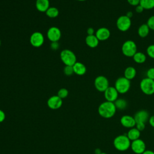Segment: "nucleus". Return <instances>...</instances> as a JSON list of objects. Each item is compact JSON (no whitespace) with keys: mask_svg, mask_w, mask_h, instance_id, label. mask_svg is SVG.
I'll use <instances>...</instances> for the list:
<instances>
[{"mask_svg":"<svg viewBox=\"0 0 154 154\" xmlns=\"http://www.w3.org/2000/svg\"><path fill=\"white\" fill-rule=\"evenodd\" d=\"M117 109L114 102L105 101L101 103L98 107V113L99 116L105 119H110L112 117L116 112Z\"/></svg>","mask_w":154,"mask_h":154,"instance_id":"f257e3e1","label":"nucleus"},{"mask_svg":"<svg viewBox=\"0 0 154 154\" xmlns=\"http://www.w3.org/2000/svg\"><path fill=\"white\" fill-rule=\"evenodd\" d=\"M131 141L126 135H119L113 140V145L115 149L120 152H124L131 147Z\"/></svg>","mask_w":154,"mask_h":154,"instance_id":"f03ea898","label":"nucleus"},{"mask_svg":"<svg viewBox=\"0 0 154 154\" xmlns=\"http://www.w3.org/2000/svg\"><path fill=\"white\" fill-rule=\"evenodd\" d=\"M60 58L66 66H73L76 62V57L75 53L70 49H63L60 52Z\"/></svg>","mask_w":154,"mask_h":154,"instance_id":"7ed1b4c3","label":"nucleus"},{"mask_svg":"<svg viewBox=\"0 0 154 154\" xmlns=\"http://www.w3.org/2000/svg\"><path fill=\"white\" fill-rule=\"evenodd\" d=\"M122 52L127 57H132L137 52L136 43L131 40L125 41L122 46Z\"/></svg>","mask_w":154,"mask_h":154,"instance_id":"20e7f679","label":"nucleus"},{"mask_svg":"<svg viewBox=\"0 0 154 154\" xmlns=\"http://www.w3.org/2000/svg\"><path fill=\"white\" fill-rule=\"evenodd\" d=\"M114 87L120 94L127 93L131 88V81L124 76L117 79L114 84Z\"/></svg>","mask_w":154,"mask_h":154,"instance_id":"39448f33","label":"nucleus"},{"mask_svg":"<svg viewBox=\"0 0 154 154\" xmlns=\"http://www.w3.org/2000/svg\"><path fill=\"white\" fill-rule=\"evenodd\" d=\"M140 88L144 94L152 95L154 94V80L147 77L142 79L140 83Z\"/></svg>","mask_w":154,"mask_h":154,"instance_id":"423d86ee","label":"nucleus"},{"mask_svg":"<svg viewBox=\"0 0 154 154\" xmlns=\"http://www.w3.org/2000/svg\"><path fill=\"white\" fill-rule=\"evenodd\" d=\"M131 19L126 15L119 16L116 21V26L118 29L122 32L127 31L131 26Z\"/></svg>","mask_w":154,"mask_h":154,"instance_id":"0eeeda50","label":"nucleus"},{"mask_svg":"<svg viewBox=\"0 0 154 154\" xmlns=\"http://www.w3.org/2000/svg\"><path fill=\"white\" fill-rule=\"evenodd\" d=\"M94 85L97 91L104 92L109 87V81L105 76L99 75L95 78Z\"/></svg>","mask_w":154,"mask_h":154,"instance_id":"6e6552de","label":"nucleus"},{"mask_svg":"<svg viewBox=\"0 0 154 154\" xmlns=\"http://www.w3.org/2000/svg\"><path fill=\"white\" fill-rule=\"evenodd\" d=\"M130 147L132 152L136 154H142L146 150L145 142L140 138L131 141Z\"/></svg>","mask_w":154,"mask_h":154,"instance_id":"1a4fd4ad","label":"nucleus"},{"mask_svg":"<svg viewBox=\"0 0 154 154\" xmlns=\"http://www.w3.org/2000/svg\"><path fill=\"white\" fill-rule=\"evenodd\" d=\"M45 41V38L42 33L39 31L33 32L29 38L31 45L35 48H39L43 45Z\"/></svg>","mask_w":154,"mask_h":154,"instance_id":"9d476101","label":"nucleus"},{"mask_svg":"<svg viewBox=\"0 0 154 154\" xmlns=\"http://www.w3.org/2000/svg\"><path fill=\"white\" fill-rule=\"evenodd\" d=\"M103 93L105 100L111 102H114L118 99L119 94L114 86H109Z\"/></svg>","mask_w":154,"mask_h":154,"instance_id":"9b49d317","label":"nucleus"},{"mask_svg":"<svg viewBox=\"0 0 154 154\" xmlns=\"http://www.w3.org/2000/svg\"><path fill=\"white\" fill-rule=\"evenodd\" d=\"M61 36L60 29L56 26H52L47 31V37L51 42H58Z\"/></svg>","mask_w":154,"mask_h":154,"instance_id":"f8f14e48","label":"nucleus"},{"mask_svg":"<svg viewBox=\"0 0 154 154\" xmlns=\"http://www.w3.org/2000/svg\"><path fill=\"white\" fill-rule=\"evenodd\" d=\"M62 99H61L57 95H54L50 97L47 101V105L48 107L52 109H59L62 106Z\"/></svg>","mask_w":154,"mask_h":154,"instance_id":"ddd939ff","label":"nucleus"},{"mask_svg":"<svg viewBox=\"0 0 154 154\" xmlns=\"http://www.w3.org/2000/svg\"><path fill=\"white\" fill-rule=\"evenodd\" d=\"M120 122L122 126L129 129L135 127L136 125V122L134 116L130 115H123L120 118Z\"/></svg>","mask_w":154,"mask_h":154,"instance_id":"4468645a","label":"nucleus"},{"mask_svg":"<svg viewBox=\"0 0 154 154\" xmlns=\"http://www.w3.org/2000/svg\"><path fill=\"white\" fill-rule=\"evenodd\" d=\"M136 123H146L148 122L149 119V113L147 111L144 109H141L137 111L135 115L134 116Z\"/></svg>","mask_w":154,"mask_h":154,"instance_id":"2eb2a0df","label":"nucleus"},{"mask_svg":"<svg viewBox=\"0 0 154 154\" xmlns=\"http://www.w3.org/2000/svg\"><path fill=\"white\" fill-rule=\"evenodd\" d=\"M95 35L99 41H105L109 38L111 32L108 28L106 27H101L97 29L95 32Z\"/></svg>","mask_w":154,"mask_h":154,"instance_id":"dca6fc26","label":"nucleus"},{"mask_svg":"<svg viewBox=\"0 0 154 154\" xmlns=\"http://www.w3.org/2000/svg\"><path fill=\"white\" fill-rule=\"evenodd\" d=\"M73 72L75 74L79 76L84 75L87 72V68L81 62H76L73 66Z\"/></svg>","mask_w":154,"mask_h":154,"instance_id":"f3484780","label":"nucleus"},{"mask_svg":"<svg viewBox=\"0 0 154 154\" xmlns=\"http://www.w3.org/2000/svg\"><path fill=\"white\" fill-rule=\"evenodd\" d=\"M35 7L40 12H46L50 7L49 0H36Z\"/></svg>","mask_w":154,"mask_h":154,"instance_id":"a211bd4d","label":"nucleus"},{"mask_svg":"<svg viewBox=\"0 0 154 154\" xmlns=\"http://www.w3.org/2000/svg\"><path fill=\"white\" fill-rule=\"evenodd\" d=\"M99 43V40L96 37L95 34L87 35V36L85 37V43L88 47L91 48H96L98 46Z\"/></svg>","mask_w":154,"mask_h":154,"instance_id":"6ab92c4d","label":"nucleus"},{"mask_svg":"<svg viewBox=\"0 0 154 154\" xmlns=\"http://www.w3.org/2000/svg\"><path fill=\"white\" fill-rule=\"evenodd\" d=\"M126 135L130 140V141H132L140 138L141 135V132L138 130L135 127H134L129 129V130L127 132Z\"/></svg>","mask_w":154,"mask_h":154,"instance_id":"aec40b11","label":"nucleus"},{"mask_svg":"<svg viewBox=\"0 0 154 154\" xmlns=\"http://www.w3.org/2000/svg\"><path fill=\"white\" fill-rule=\"evenodd\" d=\"M137 75V71L135 67L132 66L127 67L124 71V77L129 80L133 79Z\"/></svg>","mask_w":154,"mask_h":154,"instance_id":"412c9836","label":"nucleus"},{"mask_svg":"<svg viewBox=\"0 0 154 154\" xmlns=\"http://www.w3.org/2000/svg\"><path fill=\"white\" fill-rule=\"evenodd\" d=\"M150 30V29L147 23H143L138 28V35L141 38L146 37L149 35Z\"/></svg>","mask_w":154,"mask_h":154,"instance_id":"4be33fe9","label":"nucleus"},{"mask_svg":"<svg viewBox=\"0 0 154 154\" xmlns=\"http://www.w3.org/2000/svg\"><path fill=\"white\" fill-rule=\"evenodd\" d=\"M132 58L134 61L137 64H143L146 60V55L141 52H137Z\"/></svg>","mask_w":154,"mask_h":154,"instance_id":"5701e85b","label":"nucleus"},{"mask_svg":"<svg viewBox=\"0 0 154 154\" xmlns=\"http://www.w3.org/2000/svg\"><path fill=\"white\" fill-rule=\"evenodd\" d=\"M114 103L117 109L123 110L126 109L128 106L127 101L123 98H118Z\"/></svg>","mask_w":154,"mask_h":154,"instance_id":"b1692460","label":"nucleus"},{"mask_svg":"<svg viewBox=\"0 0 154 154\" xmlns=\"http://www.w3.org/2000/svg\"><path fill=\"white\" fill-rule=\"evenodd\" d=\"M140 5L144 10H151L154 8V0H140Z\"/></svg>","mask_w":154,"mask_h":154,"instance_id":"393cba45","label":"nucleus"},{"mask_svg":"<svg viewBox=\"0 0 154 154\" xmlns=\"http://www.w3.org/2000/svg\"><path fill=\"white\" fill-rule=\"evenodd\" d=\"M45 13L47 16L50 18H55L59 14L58 10L55 7H50Z\"/></svg>","mask_w":154,"mask_h":154,"instance_id":"a878e982","label":"nucleus"},{"mask_svg":"<svg viewBox=\"0 0 154 154\" xmlns=\"http://www.w3.org/2000/svg\"><path fill=\"white\" fill-rule=\"evenodd\" d=\"M69 95V91L68 90L65 88H60L57 93V96H59L61 99H64L66 97H67V96Z\"/></svg>","mask_w":154,"mask_h":154,"instance_id":"bb28decb","label":"nucleus"},{"mask_svg":"<svg viewBox=\"0 0 154 154\" xmlns=\"http://www.w3.org/2000/svg\"><path fill=\"white\" fill-rule=\"evenodd\" d=\"M146 52L149 57L154 59V44L150 45L147 48Z\"/></svg>","mask_w":154,"mask_h":154,"instance_id":"cd10ccee","label":"nucleus"},{"mask_svg":"<svg viewBox=\"0 0 154 154\" xmlns=\"http://www.w3.org/2000/svg\"><path fill=\"white\" fill-rule=\"evenodd\" d=\"M64 73L67 76H71L73 73V66H65L63 69Z\"/></svg>","mask_w":154,"mask_h":154,"instance_id":"c85d7f7f","label":"nucleus"},{"mask_svg":"<svg viewBox=\"0 0 154 154\" xmlns=\"http://www.w3.org/2000/svg\"><path fill=\"white\" fill-rule=\"evenodd\" d=\"M147 25L149 27L150 29L154 31V15L150 16L147 21Z\"/></svg>","mask_w":154,"mask_h":154,"instance_id":"c756f323","label":"nucleus"},{"mask_svg":"<svg viewBox=\"0 0 154 154\" xmlns=\"http://www.w3.org/2000/svg\"><path fill=\"white\" fill-rule=\"evenodd\" d=\"M146 77L154 80V67H150L147 70Z\"/></svg>","mask_w":154,"mask_h":154,"instance_id":"7c9ffc66","label":"nucleus"},{"mask_svg":"<svg viewBox=\"0 0 154 154\" xmlns=\"http://www.w3.org/2000/svg\"><path fill=\"white\" fill-rule=\"evenodd\" d=\"M135 128H136L138 130H139V131L141 132V131H143L145 129L146 125H145V123H136Z\"/></svg>","mask_w":154,"mask_h":154,"instance_id":"2f4dec72","label":"nucleus"},{"mask_svg":"<svg viewBox=\"0 0 154 154\" xmlns=\"http://www.w3.org/2000/svg\"><path fill=\"white\" fill-rule=\"evenodd\" d=\"M50 47H51V48L52 50L56 51V50H57V49L59 48V43H58V42H51V45H50Z\"/></svg>","mask_w":154,"mask_h":154,"instance_id":"473e14b6","label":"nucleus"},{"mask_svg":"<svg viewBox=\"0 0 154 154\" xmlns=\"http://www.w3.org/2000/svg\"><path fill=\"white\" fill-rule=\"evenodd\" d=\"M140 0H127L129 4L134 7L140 4Z\"/></svg>","mask_w":154,"mask_h":154,"instance_id":"72a5a7b5","label":"nucleus"},{"mask_svg":"<svg viewBox=\"0 0 154 154\" xmlns=\"http://www.w3.org/2000/svg\"><path fill=\"white\" fill-rule=\"evenodd\" d=\"M144 9L143 8V7L141 5H140V4L135 7V11H136L137 13H142V12L144 11Z\"/></svg>","mask_w":154,"mask_h":154,"instance_id":"f704fd0d","label":"nucleus"},{"mask_svg":"<svg viewBox=\"0 0 154 154\" xmlns=\"http://www.w3.org/2000/svg\"><path fill=\"white\" fill-rule=\"evenodd\" d=\"M5 119V114L2 109H0V123H2L4 121Z\"/></svg>","mask_w":154,"mask_h":154,"instance_id":"c9c22d12","label":"nucleus"},{"mask_svg":"<svg viewBox=\"0 0 154 154\" xmlns=\"http://www.w3.org/2000/svg\"><path fill=\"white\" fill-rule=\"evenodd\" d=\"M148 122H149L150 125L152 127L154 128V115H153V116H151L149 117Z\"/></svg>","mask_w":154,"mask_h":154,"instance_id":"e433bc0d","label":"nucleus"},{"mask_svg":"<svg viewBox=\"0 0 154 154\" xmlns=\"http://www.w3.org/2000/svg\"><path fill=\"white\" fill-rule=\"evenodd\" d=\"M87 33L88 35H94V29L92 27H90L87 30Z\"/></svg>","mask_w":154,"mask_h":154,"instance_id":"4c0bfd02","label":"nucleus"},{"mask_svg":"<svg viewBox=\"0 0 154 154\" xmlns=\"http://www.w3.org/2000/svg\"><path fill=\"white\" fill-rule=\"evenodd\" d=\"M133 15H134V14H133L132 11H128V12L126 13V16L127 17H128L129 18H130V19H131V18L132 17Z\"/></svg>","mask_w":154,"mask_h":154,"instance_id":"58836bf2","label":"nucleus"},{"mask_svg":"<svg viewBox=\"0 0 154 154\" xmlns=\"http://www.w3.org/2000/svg\"><path fill=\"white\" fill-rule=\"evenodd\" d=\"M142 154H154V152L151 150H146Z\"/></svg>","mask_w":154,"mask_h":154,"instance_id":"ea45409f","label":"nucleus"},{"mask_svg":"<svg viewBox=\"0 0 154 154\" xmlns=\"http://www.w3.org/2000/svg\"><path fill=\"white\" fill-rule=\"evenodd\" d=\"M102 152V151L100 150V149H99V148H97V149H96L94 150V153H95V154H100Z\"/></svg>","mask_w":154,"mask_h":154,"instance_id":"a19ab883","label":"nucleus"},{"mask_svg":"<svg viewBox=\"0 0 154 154\" xmlns=\"http://www.w3.org/2000/svg\"><path fill=\"white\" fill-rule=\"evenodd\" d=\"M100 154H107V153H105V152H102Z\"/></svg>","mask_w":154,"mask_h":154,"instance_id":"79ce46f5","label":"nucleus"},{"mask_svg":"<svg viewBox=\"0 0 154 154\" xmlns=\"http://www.w3.org/2000/svg\"><path fill=\"white\" fill-rule=\"evenodd\" d=\"M79 1H87V0H78Z\"/></svg>","mask_w":154,"mask_h":154,"instance_id":"37998d69","label":"nucleus"},{"mask_svg":"<svg viewBox=\"0 0 154 154\" xmlns=\"http://www.w3.org/2000/svg\"><path fill=\"white\" fill-rule=\"evenodd\" d=\"M1 40H0V46H1Z\"/></svg>","mask_w":154,"mask_h":154,"instance_id":"c03bdc74","label":"nucleus"}]
</instances>
